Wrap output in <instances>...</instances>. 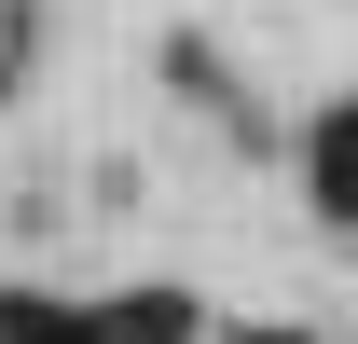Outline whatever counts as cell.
I'll return each mask as SVG.
<instances>
[{"label": "cell", "mask_w": 358, "mask_h": 344, "mask_svg": "<svg viewBox=\"0 0 358 344\" xmlns=\"http://www.w3.org/2000/svg\"><path fill=\"white\" fill-rule=\"evenodd\" d=\"M317 179H331V207H358V96L331 110V138H317Z\"/></svg>", "instance_id": "6da1fadb"}]
</instances>
